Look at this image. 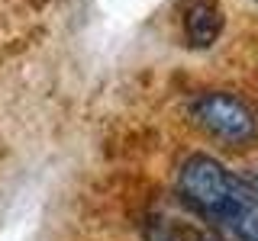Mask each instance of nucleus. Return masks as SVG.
Here are the masks:
<instances>
[{"label": "nucleus", "instance_id": "obj_3", "mask_svg": "<svg viewBox=\"0 0 258 241\" xmlns=\"http://www.w3.org/2000/svg\"><path fill=\"white\" fill-rule=\"evenodd\" d=\"M223 32V10L216 0H194L184 10V36L190 48H210Z\"/></svg>", "mask_w": 258, "mask_h": 241}, {"label": "nucleus", "instance_id": "obj_5", "mask_svg": "<svg viewBox=\"0 0 258 241\" xmlns=\"http://www.w3.org/2000/svg\"><path fill=\"white\" fill-rule=\"evenodd\" d=\"M194 241H220V238H210V235H197Z\"/></svg>", "mask_w": 258, "mask_h": 241}, {"label": "nucleus", "instance_id": "obj_4", "mask_svg": "<svg viewBox=\"0 0 258 241\" xmlns=\"http://www.w3.org/2000/svg\"><path fill=\"white\" fill-rule=\"evenodd\" d=\"M248 187L255 190V196H258V167H252V177H248Z\"/></svg>", "mask_w": 258, "mask_h": 241}, {"label": "nucleus", "instance_id": "obj_2", "mask_svg": "<svg viewBox=\"0 0 258 241\" xmlns=\"http://www.w3.org/2000/svg\"><path fill=\"white\" fill-rule=\"evenodd\" d=\"M190 119L200 132L210 139L229 145V148H248L258 139V119L248 109L245 100L226 90H210L197 93L190 100Z\"/></svg>", "mask_w": 258, "mask_h": 241}, {"label": "nucleus", "instance_id": "obj_1", "mask_svg": "<svg viewBox=\"0 0 258 241\" xmlns=\"http://www.w3.org/2000/svg\"><path fill=\"white\" fill-rule=\"evenodd\" d=\"M184 203L229 231L232 241H258V196L242 177L229 174L210 155H187L177 167Z\"/></svg>", "mask_w": 258, "mask_h": 241}]
</instances>
